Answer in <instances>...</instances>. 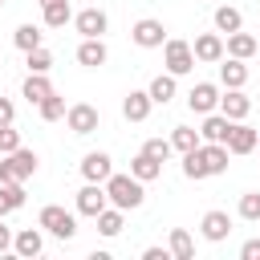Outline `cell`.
<instances>
[{
	"instance_id": "4dcf8cb0",
	"label": "cell",
	"mask_w": 260,
	"mask_h": 260,
	"mask_svg": "<svg viewBox=\"0 0 260 260\" xmlns=\"http://www.w3.org/2000/svg\"><path fill=\"white\" fill-rule=\"evenodd\" d=\"M12 45H16L20 53H28V49H37V45H41V28H37V24H20V28L12 32Z\"/></svg>"
},
{
	"instance_id": "836d02e7",
	"label": "cell",
	"mask_w": 260,
	"mask_h": 260,
	"mask_svg": "<svg viewBox=\"0 0 260 260\" xmlns=\"http://www.w3.org/2000/svg\"><path fill=\"white\" fill-rule=\"evenodd\" d=\"M183 175H187V179H195V183H199V179H207V171H203V158H199V146L183 154Z\"/></svg>"
},
{
	"instance_id": "83f0119b",
	"label": "cell",
	"mask_w": 260,
	"mask_h": 260,
	"mask_svg": "<svg viewBox=\"0 0 260 260\" xmlns=\"http://www.w3.org/2000/svg\"><path fill=\"white\" fill-rule=\"evenodd\" d=\"M244 28V16H240V8H232V4H219L215 8V32H240Z\"/></svg>"
},
{
	"instance_id": "7c38bea8",
	"label": "cell",
	"mask_w": 260,
	"mask_h": 260,
	"mask_svg": "<svg viewBox=\"0 0 260 260\" xmlns=\"http://www.w3.org/2000/svg\"><path fill=\"white\" fill-rule=\"evenodd\" d=\"M199 232H203V240L219 244V240H228V236H232V215H228V211H219V207H211V211L199 219Z\"/></svg>"
},
{
	"instance_id": "8d00e7d4",
	"label": "cell",
	"mask_w": 260,
	"mask_h": 260,
	"mask_svg": "<svg viewBox=\"0 0 260 260\" xmlns=\"http://www.w3.org/2000/svg\"><path fill=\"white\" fill-rule=\"evenodd\" d=\"M16 146H20V130L0 126V154H8V150H16Z\"/></svg>"
},
{
	"instance_id": "74e56055",
	"label": "cell",
	"mask_w": 260,
	"mask_h": 260,
	"mask_svg": "<svg viewBox=\"0 0 260 260\" xmlns=\"http://www.w3.org/2000/svg\"><path fill=\"white\" fill-rule=\"evenodd\" d=\"M12 122H16V106L8 98H0V126H12Z\"/></svg>"
},
{
	"instance_id": "ab89813d",
	"label": "cell",
	"mask_w": 260,
	"mask_h": 260,
	"mask_svg": "<svg viewBox=\"0 0 260 260\" xmlns=\"http://www.w3.org/2000/svg\"><path fill=\"white\" fill-rule=\"evenodd\" d=\"M171 252L167 248H142V260H167Z\"/></svg>"
},
{
	"instance_id": "ffe728a7",
	"label": "cell",
	"mask_w": 260,
	"mask_h": 260,
	"mask_svg": "<svg viewBox=\"0 0 260 260\" xmlns=\"http://www.w3.org/2000/svg\"><path fill=\"white\" fill-rule=\"evenodd\" d=\"M219 85H223V89H244V85H248V65H244L240 57H228V61L219 65Z\"/></svg>"
},
{
	"instance_id": "e0dca14e",
	"label": "cell",
	"mask_w": 260,
	"mask_h": 260,
	"mask_svg": "<svg viewBox=\"0 0 260 260\" xmlns=\"http://www.w3.org/2000/svg\"><path fill=\"white\" fill-rule=\"evenodd\" d=\"M106 57H110V49H106V41H102V37H81V45H77V61H81L85 69L106 65Z\"/></svg>"
},
{
	"instance_id": "5bb4252c",
	"label": "cell",
	"mask_w": 260,
	"mask_h": 260,
	"mask_svg": "<svg viewBox=\"0 0 260 260\" xmlns=\"http://www.w3.org/2000/svg\"><path fill=\"white\" fill-rule=\"evenodd\" d=\"M199 158H203V171H207V179L211 175H223L228 171V146L223 142H199Z\"/></svg>"
},
{
	"instance_id": "52a82bcc",
	"label": "cell",
	"mask_w": 260,
	"mask_h": 260,
	"mask_svg": "<svg viewBox=\"0 0 260 260\" xmlns=\"http://www.w3.org/2000/svg\"><path fill=\"white\" fill-rule=\"evenodd\" d=\"M187 106H191V114H211V110H219V85H215V81H195L191 93H187Z\"/></svg>"
},
{
	"instance_id": "d6a6232c",
	"label": "cell",
	"mask_w": 260,
	"mask_h": 260,
	"mask_svg": "<svg viewBox=\"0 0 260 260\" xmlns=\"http://www.w3.org/2000/svg\"><path fill=\"white\" fill-rule=\"evenodd\" d=\"M236 211H240V219L256 223V219H260V191H244V195H240V207H236Z\"/></svg>"
},
{
	"instance_id": "5b68a950",
	"label": "cell",
	"mask_w": 260,
	"mask_h": 260,
	"mask_svg": "<svg viewBox=\"0 0 260 260\" xmlns=\"http://www.w3.org/2000/svg\"><path fill=\"white\" fill-rule=\"evenodd\" d=\"M65 122H69V130H73L77 138H85V134H93V130L102 126V114H98V106H89V102H73V106L65 110Z\"/></svg>"
},
{
	"instance_id": "7bdbcfd3",
	"label": "cell",
	"mask_w": 260,
	"mask_h": 260,
	"mask_svg": "<svg viewBox=\"0 0 260 260\" xmlns=\"http://www.w3.org/2000/svg\"><path fill=\"white\" fill-rule=\"evenodd\" d=\"M41 4H53V0H41Z\"/></svg>"
},
{
	"instance_id": "9c48e42d",
	"label": "cell",
	"mask_w": 260,
	"mask_h": 260,
	"mask_svg": "<svg viewBox=\"0 0 260 260\" xmlns=\"http://www.w3.org/2000/svg\"><path fill=\"white\" fill-rule=\"evenodd\" d=\"M219 114L232 118V122H244V118L252 114V98H248L244 89H223V93H219Z\"/></svg>"
},
{
	"instance_id": "3957f363",
	"label": "cell",
	"mask_w": 260,
	"mask_h": 260,
	"mask_svg": "<svg viewBox=\"0 0 260 260\" xmlns=\"http://www.w3.org/2000/svg\"><path fill=\"white\" fill-rule=\"evenodd\" d=\"M37 228H45V232L57 236V240H73V236H77V215L65 211V207H57V203H49V207H41Z\"/></svg>"
},
{
	"instance_id": "f1b7e54d",
	"label": "cell",
	"mask_w": 260,
	"mask_h": 260,
	"mask_svg": "<svg viewBox=\"0 0 260 260\" xmlns=\"http://www.w3.org/2000/svg\"><path fill=\"white\" fill-rule=\"evenodd\" d=\"M203 138H199V130L195 126H175L171 130V150H179V154H187V150H195Z\"/></svg>"
},
{
	"instance_id": "e575fe53",
	"label": "cell",
	"mask_w": 260,
	"mask_h": 260,
	"mask_svg": "<svg viewBox=\"0 0 260 260\" xmlns=\"http://www.w3.org/2000/svg\"><path fill=\"white\" fill-rule=\"evenodd\" d=\"M142 150H146L150 158L167 162V158H171V138H146V142H142Z\"/></svg>"
},
{
	"instance_id": "ba28073f",
	"label": "cell",
	"mask_w": 260,
	"mask_h": 260,
	"mask_svg": "<svg viewBox=\"0 0 260 260\" xmlns=\"http://www.w3.org/2000/svg\"><path fill=\"white\" fill-rule=\"evenodd\" d=\"M191 53H195V61L215 65V61H223V37H219V32H199V37L191 41Z\"/></svg>"
},
{
	"instance_id": "44dd1931",
	"label": "cell",
	"mask_w": 260,
	"mask_h": 260,
	"mask_svg": "<svg viewBox=\"0 0 260 260\" xmlns=\"http://www.w3.org/2000/svg\"><path fill=\"white\" fill-rule=\"evenodd\" d=\"M93 219H98V232H102L106 240H114V236L126 228V211H122V207H114V203H106V207H102Z\"/></svg>"
},
{
	"instance_id": "7a4b0ae2",
	"label": "cell",
	"mask_w": 260,
	"mask_h": 260,
	"mask_svg": "<svg viewBox=\"0 0 260 260\" xmlns=\"http://www.w3.org/2000/svg\"><path fill=\"white\" fill-rule=\"evenodd\" d=\"M37 167H41V158H37L32 150L16 146V150L0 154V183H24V179L37 175Z\"/></svg>"
},
{
	"instance_id": "d590c367",
	"label": "cell",
	"mask_w": 260,
	"mask_h": 260,
	"mask_svg": "<svg viewBox=\"0 0 260 260\" xmlns=\"http://www.w3.org/2000/svg\"><path fill=\"white\" fill-rule=\"evenodd\" d=\"M0 191H4V199H8V207H12V211H20V207H24V183H0Z\"/></svg>"
},
{
	"instance_id": "d4e9b609",
	"label": "cell",
	"mask_w": 260,
	"mask_h": 260,
	"mask_svg": "<svg viewBox=\"0 0 260 260\" xmlns=\"http://www.w3.org/2000/svg\"><path fill=\"white\" fill-rule=\"evenodd\" d=\"M20 93L28 98V106H41V102H45V98L53 93V81H49L45 73H28V77H24V89H20Z\"/></svg>"
},
{
	"instance_id": "1f68e13d",
	"label": "cell",
	"mask_w": 260,
	"mask_h": 260,
	"mask_svg": "<svg viewBox=\"0 0 260 260\" xmlns=\"http://www.w3.org/2000/svg\"><path fill=\"white\" fill-rule=\"evenodd\" d=\"M37 110H41V118H45V122H57V118H65V110H69V106H65V98L53 89V93H49V98H45Z\"/></svg>"
},
{
	"instance_id": "603a6c76",
	"label": "cell",
	"mask_w": 260,
	"mask_h": 260,
	"mask_svg": "<svg viewBox=\"0 0 260 260\" xmlns=\"http://www.w3.org/2000/svg\"><path fill=\"white\" fill-rule=\"evenodd\" d=\"M41 20H45V28H65V24L73 20V8H69V0L41 4Z\"/></svg>"
},
{
	"instance_id": "f546056e",
	"label": "cell",
	"mask_w": 260,
	"mask_h": 260,
	"mask_svg": "<svg viewBox=\"0 0 260 260\" xmlns=\"http://www.w3.org/2000/svg\"><path fill=\"white\" fill-rule=\"evenodd\" d=\"M24 65H28V73H49V69H53V53H49L45 45H37V49L24 53Z\"/></svg>"
},
{
	"instance_id": "6da1fadb",
	"label": "cell",
	"mask_w": 260,
	"mask_h": 260,
	"mask_svg": "<svg viewBox=\"0 0 260 260\" xmlns=\"http://www.w3.org/2000/svg\"><path fill=\"white\" fill-rule=\"evenodd\" d=\"M102 187H106V199H110L114 207H122V211H134V207H142V199H146V183L134 179V175H110Z\"/></svg>"
},
{
	"instance_id": "9a60e30c",
	"label": "cell",
	"mask_w": 260,
	"mask_h": 260,
	"mask_svg": "<svg viewBox=\"0 0 260 260\" xmlns=\"http://www.w3.org/2000/svg\"><path fill=\"white\" fill-rule=\"evenodd\" d=\"M106 203H110V199H106V187H102V183H85V187L77 191V215H89V219H93Z\"/></svg>"
},
{
	"instance_id": "7402d4cb",
	"label": "cell",
	"mask_w": 260,
	"mask_h": 260,
	"mask_svg": "<svg viewBox=\"0 0 260 260\" xmlns=\"http://www.w3.org/2000/svg\"><path fill=\"white\" fill-rule=\"evenodd\" d=\"M12 252H16V256H24V260L41 256V252H45V240H41V232H37V228H24V232H16V236H12Z\"/></svg>"
},
{
	"instance_id": "4316f807",
	"label": "cell",
	"mask_w": 260,
	"mask_h": 260,
	"mask_svg": "<svg viewBox=\"0 0 260 260\" xmlns=\"http://www.w3.org/2000/svg\"><path fill=\"white\" fill-rule=\"evenodd\" d=\"M167 252H171L175 260H195V240H191V232H187V228H175Z\"/></svg>"
},
{
	"instance_id": "d6986e66",
	"label": "cell",
	"mask_w": 260,
	"mask_h": 260,
	"mask_svg": "<svg viewBox=\"0 0 260 260\" xmlns=\"http://www.w3.org/2000/svg\"><path fill=\"white\" fill-rule=\"evenodd\" d=\"M228 130H232V118H223L219 110H211V114H203L199 138H203V142H228Z\"/></svg>"
},
{
	"instance_id": "b9f144b4",
	"label": "cell",
	"mask_w": 260,
	"mask_h": 260,
	"mask_svg": "<svg viewBox=\"0 0 260 260\" xmlns=\"http://www.w3.org/2000/svg\"><path fill=\"white\" fill-rule=\"evenodd\" d=\"M8 211H12V207H8V199H4V191H0V219H4Z\"/></svg>"
},
{
	"instance_id": "ee69618b",
	"label": "cell",
	"mask_w": 260,
	"mask_h": 260,
	"mask_svg": "<svg viewBox=\"0 0 260 260\" xmlns=\"http://www.w3.org/2000/svg\"><path fill=\"white\" fill-rule=\"evenodd\" d=\"M256 150H260V142H256Z\"/></svg>"
},
{
	"instance_id": "30bf717a",
	"label": "cell",
	"mask_w": 260,
	"mask_h": 260,
	"mask_svg": "<svg viewBox=\"0 0 260 260\" xmlns=\"http://www.w3.org/2000/svg\"><path fill=\"white\" fill-rule=\"evenodd\" d=\"M256 142H260V130H252V126H244V122H232L223 146H228V154H252Z\"/></svg>"
},
{
	"instance_id": "277c9868",
	"label": "cell",
	"mask_w": 260,
	"mask_h": 260,
	"mask_svg": "<svg viewBox=\"0 0 260 260\" xmlns=\"http://www.w3.org/2000/svg\"><path fill=\"white\" fill-rule=\"evenodd\" d=\"M162 65H167V73H175V77L191 73V69H195V53H191V41L167 37V41H162Z\"/></svg>"
},
{
	"instance_id": "2e32d148",
	"label": "cell",
	"mask_w": 260,
	"mask_h": 260,
	"mask_svg": "<svg viewBox=\"0 0 260 260\" xmlns=\"http://www.w3.org/2000/svg\"><path fill=\"white\" fill-rule=\"evenodd\" d=\"M73 24H77L81 37H102V32L110 28V16H106L102 8H81V12L73 16Z\"/></svg>"
},
{
	"instance_id": "ac0fdd59",
	"label": "cell",
	"mask_w": 260,
	"mask_h": 260,
	"mask_svg": "<svg viewBox=\"0 0 260 260\" xmlns=\"http://www.w3.org/2000/svg\"><path fill=\"white\" fill-rule=\"evenodd\" d=\"M256 37L252 32H228V41H223V57H240V61H248V57H256Z\"/></svg>"
},
{
	"instance_id": "f6af8a7d",
	"label": "cell",
	"mask_w": 260,
	"mask_h": 260,
	"mask_svg": "<svg viewBox=\"0 0 260 260\" xmlns=\"http://www.w3.org/2000/svg\"><path fill=\"white\" fill-rule=\"evenodd\" d=\"M0 4H4V0H0Z\"/></svg>"
},
{
	"instance_id": "8992f818",
	"label": "cell",
	"mask_w": 260,
	"mask_h": 260,
	"mask_svg": "<svg viewBox=\"0 0 260 260\" xmlns=\"http://www.w3.org/2000/svg\"><path fill=\"white\" fill-rule=\"evenodd\" d=\"M130 41H134L138 49H162V41H167V28H162V20H154V16H142V20H134V28H130Z\"/></svg>"
},
{
	"instance_id": "f35d334b",
	"label": "cell",
	"mask_w": 260,
	"mask_h": 260,
	"mask_svg": "<svg viewBox=\"0 0 260 260\" xmlns=\"http://www.w3.org/2000/svg\"><path fill=\"white\" fill-rule=\"evenodd\" d=\"M240 260H260V240H248L240 248Z\"/></svg>"
},
{
	"instance_id": "484cf974",
	"label": "cell",
	"mask_w": 260,
	"mask_h": 260,
	"mask_svg": "<svg viewBox=\"0 0 260 260\" xmlns=\"http://www.w3.org/2000/svg\"><path fill=\"white\" fill-rule=\"evenodd\" d=\"M175 89H179V85H175V73H158V77L146 85V93H150L154 106H167V102L175 98Z\"/></svg>"
},
{
	"instance_id": "8fae6325",
	"label": "cell",
	"mask_w": 260,
	"mask_h": 260,
	"mask_svg": "<svg viewBox=\"0 0 260 260\" xmlns=\"http://www.w3.org/2000/svg\"><path fill=\"white\" fill-rule=\"evenodd\" d=\"M81 175H85V183H106V179L114 175V158H110L106 150H89V154L81 158Z\"/></svg>"
},
{
	"instance_id": "60d3db41",
	"label": "cell",
	"mask_w": 260,
	"mask_h": 260,
	"mask_svg": "<svg viewBox=\"0 0 260 260\" xmlns=\"http://www.w3.org/2000/svg\"><path fill=\"white\" fill-rule=\"evenodd\" d=\"M4 252H12V232L0 223V256H4Z\"/></svg>"
},
{
	"instance_id": "4fadbf2b",
	"label": "cell",
	"mask_w": 260,
	"mask_h": 260,
	"mask_svg": "<svg viewBox=\"0 0 260 260\" xmlns=\"http://www.w3.org/2000/svg\"><path fill=\"white\" fill-rule=\"evenodd\" d=\"M150 110H154V102H150L146 89H130V93L122 98V118H126V122H146Z\"/></svg>"
},
{
	"instance_id": "cb8c5ba5",
	"label": "cell",
	"mask_w": 260,
	"mask_h": 260,
	"mask_svg": "<svg viewBox=\"0 0 260 260\" xmlns=\"http://www.w3.org/2000/svg\"><path fill=\"white\" fill-rule=\"evenodd\" d=\"M130 175H134V179H142V183H154V179L162 175V162H158V158H150L146 150H138V154L130 158Z\"/></svg>"
}]
</instances>
